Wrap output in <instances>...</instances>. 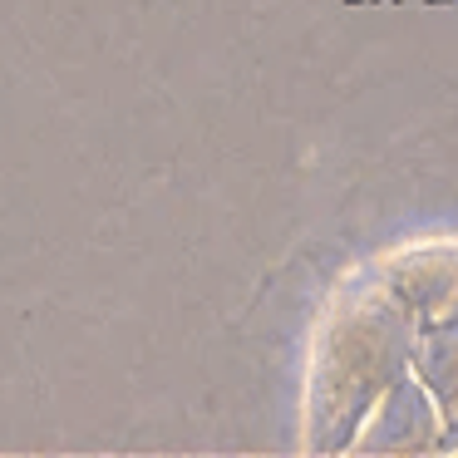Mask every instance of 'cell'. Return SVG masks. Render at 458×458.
Masks as SVG:
<instances>
[{
    "mask_svg": "<svg viewBox=\"0 0 458 458\" xmlns=\"http://www.w3.org/2000/svg\"><path fill=\"white\" fill-rule=\"evenodd\" d=\"M310 385L345 448H458V232L414 237L345 281Z\"/></svg>",
    "mask_w": 458,
    "mask_h": 458,
    "instance_id": "6da1fadb",
    "label": "cell"
}]
</instances>
